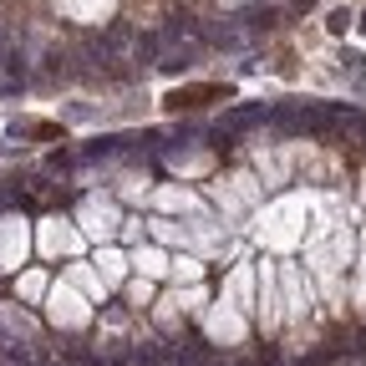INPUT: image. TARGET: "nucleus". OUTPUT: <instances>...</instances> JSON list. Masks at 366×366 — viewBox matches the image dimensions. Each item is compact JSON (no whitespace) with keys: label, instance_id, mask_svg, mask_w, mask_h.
<instances>
[{"label":"nucleus","instance_id":"nucleus-2","mask_svg":"<svg viewBox=\"0 0 366 366\" xmlns=\"http://www.w3.org/2000/svg\"><path fill=\"white\" fill-rule=\"evenodd\" d=\"M265 117V107H234L229 112V127H250V122H259Z\"/></svg>","mask_w":366,"mask_h":366},{"label":"nucleus","instance_id":"nucleus-1","mask_svg":"<svg viewBox=\"0 0 366 366\" xmlns=\"http://www.w3.org/2000/svg\"><path fill=\"white\" fill-rule=\"evenodd\" d=\"M158 67H163V72H189V67H193V46H183V51H168V56L158 61Z\"/></svg>","mask_w":366,"mask_h":366}]
</instances>
